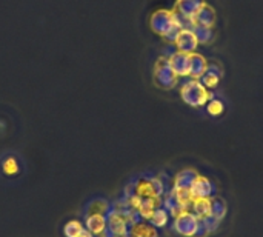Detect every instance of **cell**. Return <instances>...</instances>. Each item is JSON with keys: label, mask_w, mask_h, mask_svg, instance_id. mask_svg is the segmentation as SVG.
Wrapping results in <instances>:
<instances>
[{"label": "cell", "mask_w": 263, "mask_h": 237, "mask_svg": "<svg viewBox=\"0 0 263 237\" xmlns=\"http://www.w3.org/2000/svg\"><path fill=\"white\" fill-rule=\"evenodd\" d=\"M199 225H200V221L190 211L186 213H182L179 214L177 217H174V224H173V228L177 234L185 237H194L197 234V230H199Z\"/></svg>", "instance_id": "6"}, {"label": "cell", "mask_w": 263, "mask_h": 237, "mask_svg": "<svg viewBox=\"0 0 263 237\" xmlns=\"http://www.w3.org/2000/svg\"><path fill=\"white\" fill-rule=\"evenodd\" d=\"M216 19H217V15H216V9L211 6V5H208L206 2L200 6V9L197 11V14H196V17H194V26L196 25H202V26H205V28H211L213 29V26L216 25ZM193 26V28H194Z\"/></svg>", "instance_id": "12"}, {"label": "cell", "mask_w": 263, "mask_h": 237, "mask_svg": "<svg viewBox=\"0 0 263 237\" xmlns=\"http://www.w3.org/2000/svg\"><path fill=\"white\" fill-rule=\"evenodd\" d=\"M191 29H194V32H196V35H197L199 43L206 45V43L213 42V39H214V32H213V29H211V28H205V26H202V25H196V26H194V28H191Z\"/></svg>", "instance_id": "23"}, {"label": "cell", "mask_w": 263, "mask_h": 237, "mask_svg": "<svg viewBox=\"0 0 263 237\" xmlns=\"http://www.w3.org/2000/svg\"><path fill=\"white\" fill-rule=\"evenodd\" d=\"M168 62L173 68V71L179 77H186L190 79L191 74V62H190V54L180 52V51H173L171 54L166 56Z\"/></svg>", "instance_id": "9"}, {"label": "cell", "mask_w": 263, "mask_h": 237, "mask_svg": "<svg viewBox=\"0 0 263 237\" xmlns=\"http://www.w3.org/2000/svg\"><path fill=\"white\" fill-rule=\"evenodd\" d=\"M94 237H112V234H111V233H109V230L106 228L105 231H102L100 234H97V236H94Z\"/></svg>", "instance_id": "26"}, {"label": "cell", "mask_w": 263, "mask_h": 237, "mask_svg": "<svg viewBox=\"0 0 263 237\" xmlns=\"http://www.w3.org/2000/svg\"><path fill=\"white\" fill-rule=\"evenodd\" d=\"M199 174L194 171V170H183L180 171L176 179H174V188H182V190H190L191 184L194 182V179L197 177Z\"/></svg>", "instance_id": "19"}, {"label": "cell", "mask_w": 263, "mask_h": 237, "mask_svg": "<svg viewBox=\"0 0 263 237\" xmlns=\"http://www.w3.org/2000/svg\"><path fill=\"white\" fill-rule=\"evenodd\" d=\"M154 79H156L157 85L165 89H171V88L177 86L179 76L173 71L166 56H160L157 59L156 66H154Z\"/></svg>", "instance_id": "4"}, {"label": "cell", "mask_w": 263, "mask_h": 237, "mask_svg": "<svg viewBox=\"0 0 263 237\" xmlns=\"http://www.w3.org/2000/svg\"><path fill=\"white\" fill-rule=\"evenodd\" d=\"M225 214H227V204L222 199H214L213 207H211V216L222 222Z\"/></svg>", "instance_id": "24"}, {"label": "cell", "mask_w": 263, "mask_h": 237, "mask_svg": "<svg viewBox=\"0 0 263 237\" xmlns=\"http://www.w3.org/2000/svg\"><path fill=\"white\" fill-rule=\"evenodd\" d=\"M203 3H205V0H177L176 12L180 15L183 26H186V28L194 26V17Z\"/></svg>", "instance_id": "7"}, {"label": "cell", "mask_w": 263, "mask_h": 237, "mask_svg": "<svg viewBox=\"0 0 263 237\" xmlns=\"http://www.w3.org/2000/svg\"><path fill=\"white\" fill-rule=\"evenodd\" d=\"M211 207H213V200H210V197H205V199H193V202H191L193 214L199 221H203V219H206V217L211 216Z\"/></svg>", "instance_id": "15"}, {"label": "cell", "mask_w": 263, "mask_h": 237, "mask_svg": "<svg viewBox=\"0 0 263 237\" xmlns=\"http://www.w3.org/2000/svg\"><path fill=\"white\" fill-rule=\"evenodd\" d=\"M180 97L188 106L200 108V106H205L214 97V93L206 89L200 83V80L188 79L186 82L180 85Z\"/></svg>", "instance_id": "2"}, {"label": "cell", "mask_w": 263, "mask_h": 237, "mask_svg": "<svg viewBox=\"0 0 263 237\" xmlns=\"http://www.w3.org/2000/svg\"><path fill=\"white\" fill-rule=\"evenodd\" d=\"M170 222V213L163 208V207H159L154 210V214L149 221V224L154 227V228H163L166 227Z\"/></svg>", "instance_id": "20"}, {"label": "cell", "mask_w": 263, "mask_h": 237, "mask_svg": "<svg viewBox=\"0 0 263 237\" xmlns=\"http://www.w3.org/2000/svg\"><path fill=\"white\" fill-rule=\"evenodd\" d=\"M214 193V185L211 184L210 179L197 176L194 179V182L190 187V194L191 199H205V197H211Z\"/></svg>", "instance_id": "11"}, {"label": "cell", "mask_w": 263, "mask_h": 237, "mask_svg": "<svg viewBox=\"0 0 263 237\" xmlns=\"http://www.w3.org/2000/svg\"><path fill=\"white\" fill-rule=\"evenodd\" d=\"M205 106H206V113H208L211 117H219V116H222L223 111H225V103H223V100L219 99V97H213Z\"/></svg>", "instance_id": "21"}, {"label": "cell", "mask_w": 263, "mask_h": 237, "mask_svg": "<svg viewBox=\"0 0 263 237\" xmlns=\"http://www.w3.org/2000/svg\"><path fill=\"white\" fill-rule=\"evenodd\" d=\"M173 45H174L176 51H180V52H185V54H191V52L197 51V46L200 43L197 40V35H196L194 29L183 26L176 34V37L173 39Z\"/></svg>", "instance_id": "5"}, {"label": "cell", "mask_w": 263, "mask_h": 237, "mask_svg": "<svg viewBox=\"0 0 263 237\" xmlns=\"http://www.w3.org/2000/svg\"><path fill=\"white\" fill-rule=\"evenodd\" d=\"M22 173V162L15 153H6L0 156V174L6 179L17 177Z\"/></svg>", "instance_id": "10"}, {"label": "cell", "mask_w": 263, "mask_h": 237, "mask_svg": "<svg viewBox=\"0 0 263 237\" xmlns=\"http://www.w3.org/2000/svg\"><path fill=\"white\" fill-rule=\"evenodd\" d=\"M220 79H222V71L220 69H217L214 65H211L210 63V68H208V71L199 79L200 80V83L206 88V89H216L217 86H219V83H220Z\"/></svg>", "instance_id": "16"}, {"label": "cell", "mask_w": 263, "mask_h": 237, "mask_svg": "<svg viewBox=\"0 0 263 237\" xmlns=\"http://www.w3.org/2000/svg\"><path fill=\"white\" fill-rule=\"evenodd\" d=\"M106 225L108 230L112 236H120V234H129V221L125 213H119L111 210L106 214Z\"/></svg>", "instance_id": "8"}, {"label": "cell", "mask_w": 263, "mask_h": 237, "mask_svg": "<svg viewBox=\"0 0 263 237\" xmlns=\"http://www.w3.org/2000/svg\"><path fill=\"white\" fill-rule=\"evenodd\" d=\"M77 237H94V234H92V233H89V231L85 228V230H82V233H80Z\"/></svg>", "instance_id": "25"}, {"label": "cell", "mask_w": 263, "mask_h": 237, "mask_svg": "<svg viewBox=\"0 0 263 237\" xmlns=\"http://www.w3.org/2000/svg\"><path fill=\"white\" fill-rule=\"evenodd\" d=\"M111 211V204L103 199V197H96L91 202H88L86 208H85V216L88 214H102L106 216Z\"/></svg>", "instance_id": "17"}, {"label": "cell", "mask_w": 263, "mask_h": 237, "mask_svg": "<svg viewBox=\"0 0 263 237\" xmlns=\"http://www.w3.org/2000/svg\"><path fill=\"white\" fill-rule=\"evenodd\" d=\"M129 237H159V233L151 224L140 221L129 227Z\"/></svg>", "instance_id": "18"}, {"label": "cell", "mask_w": 263, "mask_h": 237, "mask_svg": "<svg viewBox=\"0 0 263 237\" xmlns=\"http://www.w3.org/2000/svg\"><path fill=\"white\" fill-rule=\"evenodd\" d=\"M133 184H134V194L140 196L142 199L162 197L165 193V182L160 180L159 177L143 176L139 177L137 180H133Z\"/></svg>", "instance_id": "3"}, {"label": "cell", "mask_w": 263, "mask_h": 237, "mask_svg": "<svg viewBox=\"0 0 263 237\" xmlns=\"http://www.w3.org/2000/svg\"><path fill=\"white\" fill-rule=\"evenodd\" d=\"M190 62H191V74L190 79H196L199 80L210 68V62L206 60L205 56L199 54V52H191L190 54Z\"/></svg>", "instance_id": "13"}, {"label": "cell", "mask_w": 263, "mask_h": 237, "mask_svg": "<svg viewBox=\"0 0 263 237\" xmlns=\"http://www.w3.org/2000/svg\"><path fill=\"white\" fill-rule=\"evenodd\" d=\"M85 228L89 233H92L94 236L100 234L102 231H105L108 228L106 216H102V214H88V216H85Z\"/></svg>", "instance_id": "14"}, {"label": "cell", "mask_w": 263, "mask_h": 237, "mask_svg": "<svg viewBox=\"0 0 263 237\" xmlns=\"http://www.w3.org/2000/svg\"><path fill=\"white\" fill-rule=\"evenodd\" d=\"M149 25L156 34L165 37L170 42H173L176 34L183 28V22H182L180 15L176 11H168V9L156 11L151 15Z\"/></svg>", "instance_id": "1"}, {"label": "cell", "mask_w": 263, "mask_h": 237, "mask_svg": "<svg viewBox=\"0 0 263 237\" xmlns=\"http://www.w3.org/2000/svg\"><path fill=\"white\" fill-rule=\"evenodd\" d=\"M82 230H85V225H83L80 221L72 219V221H68V222L65 224V227H63V234H65V237H77L82 233Z\"/></svg>", "instance_id": "22"}]
</instances>
